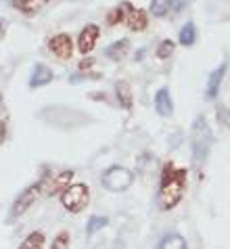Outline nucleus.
Returning <instances> with one entry per match:
<instances>
[{
	"instance_id": "obj_21",
	"label": "nucleus",
	"mask_w": 230,
	"mask_h": 249,
	"mask_svg": "<svg viewBox=\"0 0 230 249\" xmlns=\"http://www.w3.org/2000/svg\"><path fill=\"white\" fill-rule=\"evenodd\" d=\"M170 11V0H153L151 2V13L155 17H163Z\"/></svg>"
},
{
	"instance_id": "obj_17",
	"label": "nucleus",
	"mask_w": 230,
	"mask_h": 249,
	"mask_svg": "<svg viewBox=\"0 0 230 249\" xmlns=\"http://www.w3.org/2000/svg\"><path fill=\"white\" fill-rule=\"evenodd\" d=\"M44 241H46L44 239V232L36 231V232H32V234H27V239L19 245V249H42V247H44Z\"/></svg>"
},
{
	"instance_id": "obj_11",
	"label": "nucleus",
	"mask_w": 230,
	"mask_h": 249,
	"mask_svg": "<svg viewBox=\"0 0 230 249\" xmlns=\"http://www.w3.org/2000/svg\"><path fill=\"white\" fill-rule=\"evenodd\" d=\"M54 73L51 67H46L44 63H38L34 67V71L30 75V88H40V86H46L48 82H53Z\"/></svg>"
},
{
	"instance_id": "obj_28",
	"label": "nucleus",
	"mask_w": 230,
	"mask_h": 249,
	"mask_svg": "<svg viewBox=\"0 0 230 249\" xmlns=\"http://www.w3.org/2000/svg\"><path fill=\"white\" fill-rule=\"evenodd\" d=\"M92 65V59H84L82 63H80V69H86V67H90Z\"/></svg>"
},
{
	"instance_id": "obj_15",
	"label": "nucleus",
	"mask_w": 230,
	"mask_h": 249,
	"mask_svg": "<svg viewBox=\"0 0 230 249\" xmlns=\"http://www.w3.org/2000/svg\"><path fill=\"white\" fill-rule=\"evenodd\" d=\"M115 94H117V101L124 109H132V88L125 80L115 82Z\"/></svg>"
},
{
	"instance_id": "obj_14",
	"label": "nucleus",
	"mask_w": 230,
	"mask_h": 249,
	"mask_svg": "<svg viewBox=\"0 0 230 249\" xmlns=\"http://www.w3.org/2000/svg\"><path fill=\"white\" fill-rule=\"evenodd\" d=\"M157 249H188V245H186V239L182 237V234L170 232V234H165V237L159 241Z\"/></svg>"
},
{
	"instance_id": "obj_16",
	"label": "nucleus",
	"mask_w": 230,
	"mask_h": 249,
	"mask_svg": "<svg viewBox=\"0 0 230 249\" xmlns=\"http://www.w3.org/2000/svg\"><path fill=\"white\" fill-rule=\"evenodd\" d=\"M128 48H130V42H128V40H120V42L111 44L107 51H105V54H107L111 61H120V59H124L125 54H128Z\"/></svg>"
},
{
	"instance_id": "obj_19",
	"label": "nucleus",
	"mask_w": 230,
	"mask_h": 249,
	"mask_svg": "<svg viewBox=\"0 0 230 249\" xmlns=\"http://www.w3.org/2000/svg\"><path fill=\"white\" fill-rule=\"evenodd\" d=\"M107 224H109V218H105V216H92V218L88 220V224H86V234H88V237H92L94 232L103 231Z\"/></svg>"
},
{
	"instance_id": "obj_9",
	"label": "nucleus",
	"mask_w": 230,
	"mask_h": 249,
	"mask_svg": "<svg viewBox=\"0 0 230 249\" xmlns=\"http://www.w3.org/2000/svg\"><path fill=\"white\" fill-rule=\"evenodd\" d=\"M99 25H86L82 30L80 34V38H78V48H80V53L82 54H88L92 48L96 46V40H99Z\"/></svg>"
},
{
	"instance_id": "obj_22",
	"label": "nucleus",
	"mask_w": 230,
	"mask_h": 249,
	"mask_svg": "<svg viewBox=\"0 0 230 249\" xmlns=\"http://www.w3.org/2000/svg\"><path fill=\"white\" fill-rule=\"evenodd\" d=\"M51 249H69V232H59L53 241V247Z\"/></svg>"
},
{
	"instance_id": "obj_10",
	"label": "nucleus",
	"mask_w": 230,
	"mask_h": 249,
	"mask_svg": "<svg viewBox=\"0 0 230 249\" xmlns=\"http://www.w3.org/2000/svg\"><path fill=\"white\" fill-rule=\"evenodd\" d=\"M226 69H228V63L224 61L218 69H213L212 73H209V80H207V88H205V96L207 99H215L218 96V90H220V84H222V80H224V73H226Z\"/></svg>"
},
{
	"instance_id": "obj_5",
	"label": "nucleus",
	"mask_w": 230,
	"mask_h": 249,
	"mask_svg": "<svg viewBox=\"0 0 230 249\" xmlns=\"http://www.w3.org/2000/svg\"><path fill=\"white\" fill-rule=\"evenodd\" d=\"M71 178H73V172H71V170H65V172H53V174H46V176L38 182L42 197L54 195L57 191H65L67 186H69V182H71Z\"/></svg>"
},
{
	"instance_id": "obj_6",
	"label": "nucleus",
	"mask_w": 230,
	"mask_h": 249,
	"mask_svg": "<svg viewBox=\"0 0 230 249\" xmlns=\"http://www.w3.org/2000/svg\"><path fill=\"white\" fill-rule=\"evenodd\" d=\"M42 197V193H40V186L38 184H32V186H27V189L21 193V195L15 199V203H13L11 207V216H9V222H13L15 218L19 216H23V213L30 210V207L38 201V199Z\"/></svg>"
},
{
	"instance_id": "obj_3",
	"label": "nucleus",
	"mask_w": 230,
	"mask_h": 249,
	"mask_svg": "<svg viewBox=\"0 0 230 249\" xmlns=\"http://www.w3.org/2000/svg\"><path fill=\"white\" fill-rule=\"evenodd\" d=\"M101 182L107 191L122 193L125 189H130V184L134 182V174L128 168H122V165H111V168L105 170Z\"/></svg>"
},
{
	"instance_id": "obj_13",
	"label": "nucleus",
	"mask_w": 230,
	"mask_h": 249,
	"mask_svg": "<svg viewBox=\"0 0 230 249\" xmlns=\"http://www.w3.org/2000/svg\"><path fill=\"white\" fill-rule=\"evenodd\" d=\"M46 2L48 0H13V6H15L19 13L32 17V15H36V13H40L42 9H44Z\"/></svg>"
},
{
	"instance_id": "obj_4",
	"label": "nucleus",
	"mask_w": 230,
	"mask_h": 249,
	"mask_svg": "<svg viewBox=\"0 0 230 249\" xmlns=\"http://www.w3.org/2000/svg\"><path fill=\"white\" fill-rule=\"evenodd\" d=\"M88 201H90V193H88L86 184H71V186H67L61 195L63 207L71 213H80L84 207L88 205Z\"/></svg>"
},
{
	"instance_id": "obj_8",
	"label": "nucleus",
	"mask_w": 230,
	"mask_h": 249,
	"mask_svg": "<svg viewBox=\"0 0 230 249\" xmlns=\"http://www.w3.org/2000/svg\"><path fill=\"white\" fill-rule=\"evenodd\" d=\"M48 48L57 54L59 59H69L73 53V44H71V36H67V34H57V36L51 38V42H48Z\"/></svg>"
},
{
	"instance_id": "obj_12",
	"label": "nucleus",
	"mask_w": 230,
	"mask_h": 249,
	"mask_svg": "<svg viewBox=\"0 0 230 249\" xmlns=\"http://www.w3.org/2000/svg\"><path fill=\"white\" fill-rule=\"evenodd\" d=\"M155 109L161 117H170L174 113V103H172V96L167 88H159L157 94H155Z\"/></svg>"
},
{
	"instance_id": "obj_25",
	"label": "nucleus",
	"mask_w": 230,
	"mask_h": 249,
	"mask_svg": "<svg viewBox=\"0 0 230 249\" xmlns=\"http://www.w3.org/2000/svg\"><path fill=\"white\" fill-rule=\"evenodd\" d=\"M84 80H101V73H78L69 78L71 84H78V82H84Z\"/></svg>"
},
{
	"instance_id": "obj_27",
	"label": "nucleus",
	"mask_w": 230,
	"mask_h": 249,
	"mask_svg": "<svg viewBox=\"0 0 230 249\" xmlns=\"http://www.w3.org/2000/svg\"><path fill=\"white\" fill-rule=\"evenodd\" d=\"M4 30H6V21H4L2 17H0V38L4 36Z\"/></svg>"
},
{
	"instance_id": "obj_20",
	"label": "nucleus",
	"mask_w": 230,
	"mask_h": 249,
	"mask_svg": "<svg viewBox=\"0 0 230 249\" xmlns=\"http://www.w3.org/2000/svg\"><path fill=\"white\" fill-rule=\"evenodd\" d=\"M6 124H9V111H6L4 99L0 94V144L4 142V136H6Z\"/></svg>"
},
{
	"instance_id": "obj_1",
	"label": "nucleus",
	"mask_w": 230,
	"mask_h": 249,
	"mask_svg": "<svg viewBox=\"0 0 230 249\" xmlns=\"http://www.w3.org/2000/svg\"><path fill=\"white\" fill-rule=\"evenodd\" d=\"M186 182H188L186 170L176 168L172 161L165 163L161 172V186H159V195H157L159 210L170 212L182 201L186 193Z\"/></svg>"
},
{
	"instance_id": "obj_2",
	"label": "nucleus",
	"mask_w": 230,
	"mask_h": 249,
	"mask_svg": "<svg viewBox=\"0 0 230 249\" xmlns=\"http://www.w3.org/2000/svg\"><path fill=\"white\" fill-rule=\"evenodd\" d=\"M212 144H213V134H212V128L209 124L205 122L203 115H197L193 122V128H191V149H193V161L197 168L205 163V159L212 151Z\"/></svg>"
},
{
	"instance_id": "obj_23",
	"label": "nucleus",
	"mask_w": 230,
	"mask_h": 249,
	"mask_svg": "<svg viewBox=\"0 0 230 249\" xmlns=\"http://www.w3.org/2000/svg\"><path fill=\"white\" fill-rule=\"evenodd\" d=\"M172 53H174V42L172 40H163V42L159 44V48H157V57L159 59H167Z\"/></svg>"
},
{
	"instance_id": "obj_18",
	"label": "nucleus",
	"mask_w": 230,
	"mask_h": 249,
	"mask_svg": "<svg viewBox=\"0 0 230 249\" xmlns=\"http://www.w3.org/2000/svg\"><path fill=\"white\" fill-rule=\"evenodd\" d=\"M180 44L182 46H193L195 44V40H197V30H195V23L188 21L182 30H180Z\"/></svg>"
},
{
	"instance_id": "obj_7",
	"label": "nucleus",
	"mask_w": 230,
	"mask_h": 249,
	"mask_svg": "<svg viewBox=\"0 0 230 249\" xmlns=\"http://www.w3.org/2000/svg\"><path fill=\"white\" fill-rule=\"evenodd\" d=\"M124 6V17H125V23L132 32H142L146 27V13L141 9H132V4L128 2H122Z\"/></svg>"
},
{
	"instance_id": "obj_26",
	"label": "nucleus",
	"mask_w": 230,
	"mask_h": 249,
	"mask_svg": "<svg viewBox=\"0 0 230 249\" xmlns=\"http://www.w3.org/2000/svg\"><path fill=\"white\" fill-rule=\"evenodd\" d=\"M184 4H186V0H170V6L174 9V13L182 11V9H184Z\"/></svg>"
},
{
	"instance_id": "obj_24",
	"label": "nucleus",
	"mask_w": 230,
	"mask_h": 249,
	"mask_svg": "<svg viewBox=\"0 0 230 249\" xmlns=\"http://www.w3.org/2000/svg\"><path fill=\"white\" fill-rule=\"evenodd\" d=\"M122 19H124V6L120 4L115 11H111L109 15H107V23H109V25H117V23L122 21Z\"/></svg>"
}]
</instances>
